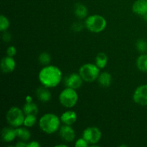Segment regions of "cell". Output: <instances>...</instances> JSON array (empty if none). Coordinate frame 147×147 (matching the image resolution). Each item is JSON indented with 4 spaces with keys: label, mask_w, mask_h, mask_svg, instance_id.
I'll list each match as a JSON object with an SVG mask.
<instances>
[{
    "label": "cell",
    "mask_w": 147,
    "mask_h": 147,
    "mask_svg": "<svg viewBox=\"0 0 147 147\" xmlns=\"http://www.w3.org/2000/svg\"><path fill=\"white\" fill-rule=\"evenodd\" d=\"M1 139L5 142H11L17 137L16 130L11 127H4L1 132Z\"/></svg>",
    "instance_id": "obj_15"
},
{
    "label": "cell",
    "mask_w": 147,
    "mask_h": 147,
    "mask_svg": "<svg viewBox=\"0 0 147 147\" xmlns=\"http://www.w3.org/2000/svg\"><path fill=\"white\" fill-rule=\"evenodd\" d=\"M73 30L76 32H80L83 30V25L80 22H76L75 24H73V27H72Z\"/></svg>",
    "instance_id": "obj_29"
},
{
    "label": "cell",
    "mask_w": 147,
    "mask_h": 147,
    "mask_svg": "<svg viewBox=\"0 0 147 147\" xmlns=\"http://www.w3.org/2000/svg\"><path fill=\"white\" fill-rule=\"evenodd\" d=\"M133 100L136 104L147 106V85H142L136 88L133 95Z\"/></svg>",
    "instance_id": "obj_8"
},
{
    "label": "cell",
    "mask_w": 147,
    "mask_h": 147,
    "mask_svg": "<svg viewBox=\"0 0 147 147\" xmlns=\"http://www.w3.org/2000/svg\"><path fill=\"white\" fill-rule=\"evenodd\" d=\"M26 102H32V98L30 96H27L25 98Z\"/></svg>",
    "instance_id": "obj_32"
},
{
    "label": "cell",
    "mask_w": 147,
    "mask_h": 147,
    "mask_svg": "<svg viewBox=\"0 0 147 147\" xmlns=\"http://www.w3.org/2000/svg\"><path fill=\"white\" fill-rule=\"evenodd\" d=\"M96 63L95 64L98 66L100 69H103L107 65L109 61V57L107 55L104 53H100L96 55L95 59Z\"/></svg>",
    "instance_id": "obj_19"
},
{
    "label": "cell",
    "mask_w": 147,
    "mask_h": 147,
    "mask_svg": "<svg viewBox=\"0 0 147 147\" xmlns=\"http://www.w3.org/2000/svg\"><path fill=\"white\" fill-rule=\"evenodd\" d=\"M16 67V62L13 57L6 56L1 59V69L4 73H11Z\"/></svg>",
    "instance_id": "obj_11"
},
{
    "label": "cell",
    "mask_w": 147,
    "mask_h": 147,
    "mask_svg": "<svg viewBox=\"0 0 147 147\" xmlns=\"http://www.w3.org/2000/svg\"><path fill=\"white\" fill-rule=\"evenodd\" d=\"M10 26V22L9 19L7 17L1 14L0 17V31L4 32L7 31Z\"/></svg>",
    "instance_id": "obj_24"
},
{
    "label": "cell",
    "mask_w": 147,
    "mask_h": 147,
    "mask_svg": "<svg viewBox=\"0 0 147 147\" xmlns=\"http://www.w3.org/2000/svg\"><path fill=\"white\" fill-rule=\"evenodd\" d=\"M38 78L42 86L55 88L58 86L63 78L62 71L58 67L53 65H45L39 72Z\"/></svg>",
    "instance_id": "obj_1"
},
{
    "label": "cell",
    "mask_w": 147,
    "mask_h": 147,
    "mask_svg": "<svg viewBox=\"0 0 147 147\" xmlns=\"http://www.w3.org/2000/svg\"><path fill=\"white\" fill-rule=\"evenodd\" d=\"M59 100L60 104L65 108L72 109L77 104L78 95L76 89L66 87L59 95Z\"/></svg>",
    "instance_id": "obj_4"
},
{
    "label": "cell",
    "mask_w": 147,
    "mask_h": 147,
    "mask_svg": "<svg viewBox=\"0 0 147 147\" xmlns=\"http://www.w3.org/2000/svg\"><path fill=\"white\" fill-rule=\"evenodd\" d=\"M15 146L17 147H27V144L26 143V142L24 141H20V142H17L15 144Z\"/></svg>",
    "instance_id": "obj_31"
},
{
    "label": "cell",
    "mask_w": 147,
    "mask_h": 147,
    "mask_svg": "<svg viewBox=\"0 0 147 147\" xmlns=\"http://www.w3.org/2000/svg\"><path fill=\"white\" fill-rule=\"evenodd\" d=\"M40 146V144L36 141H32L30 143H27V147H39Z\"/></svg>",
    "instance_id": "obj_30"
},
{
    "label": "cell",
    "mask_w": 147,
    "mask_h": 147,
    "mask_svg": "<svg viewBox=\"0 0 147 147\" xmlns=\"http://www.w3.org/2000/svg\"><path fill=\"white\" fill-rule=\"evenodd\" d=\"M38 61L42 65H48L51 61V55L47 52H43L39 55Z\"/></svg>",
    "instance_id": "obj_23"
},
{
    "label": "cell",
    "mask_w": 147,
    "mask_h": 147,
    "mask_svg": "<svg viewBox=\"0 0 147 147\" xmlns=\"http://www.w3.org/2000/svg\"><path fill=\"white\" fill-rule=\"evenodd\" d=\"M101 131L96 126H90L83 131V138H84L89 145L95 146L96 144L100 142L101 139Z\"/></svg>",
    "instance_id": "obj_7"
},
{
    "label": "cell",
    "mask_w": 147,
    "mask_h": 147,
    "mask_svg": "<svg viewBox=\"0 0 147 147\" xmlns=\"http://www.w3.org/2000/svg\"><path fill=\"white\" fill-rule=\"evenodd\" d=\"M59 134L62 140L65 142H72L76 139V132L71 126L64 124L61 126L59 130Z\"/></svg>",
    "instance_id": "obj_9"
},
{
    "label": "cell",
    "mask_w": 147,
    "mask_h": 147,
    "mask_svg": "<svg viewBox=\"0 0 147 147\" xmlns=\"http://www.w3.org/2000/svg\"><path fill=\"white\" fill-rule=\"evenodd\" d=\"M38 107L35 103L32 102H27L23 107V111L24 114H34L37 115L38 113Z\"/></svg>",
    "instance_id": "obj_21"
},
{
    "label": "cell",
    "mask_w": 147,
    "mask_h": 147,
    "mask_svg": "<svg viewBox=\"0 0 147 147\" xmlns=\"http://www.w3.org/2000/svg\"><path fill=\"white\" fill-rule=\"evenodd\" d=\"M100 69L96 64L86 63L80 67L78 73L83 78V81L91 83L97 80L100 75Z\"/></svg>",
    "instance_id": "obj_5"
},
{
    "label": "cell",
    "mask_w": 147,
    "mask_h": 147,
    "mask_svg": "<svg viewBox=\"0 0 147 147\" xmlns=\"http://www.w3.org/2000/svg\"><path fill=\"white\" fill-rule=\"evenodd\" d=\"M132 11L138 15L146 17L147 14V0H136L132 5Z\"/></svg>",
    "instance_id": "obj_12"
},
{
    "label": "cell",
    "mask_w": 147,
    "mask_h": 147,
    "mask_svg": "<svg viewBox=\"0 0 147 147\" xmlns=\"http://www.w3.org/2000/svg\"><path fill=\"white\" fill-rule=\"evenodd\" d=\"M136 47L139 52L145 53L147 52V41L143 39H139L136 43Z\"/></svg>",
    "instance_id": "obj_25"
},
{
    "label": "cell",
    "mask_w": 147,
    "mask_h": 147,
    "mask_svg": "<svg viewBox=\"0 0 147 147\" xmlns=\"http://www.w3.org/2000/svg\"><path fill=\"white\" fill-rule=\"evenodd\" d=\"M36 122H37V117H36V115L34 114H29V115H25V118H24V125L25 127H32L35 125Z\"/></svg>",
    "instance_id": "obj_22"
},
{
    "label": "cell",
    "mask_w": 147,
    "mask_h": 147,
    "mask_svg": "<svg viewBox=\"0 0 147 147\" xmlns=\"http://www.w3.org/2000/svg\"><path fill=\"white\" fill-rule=\"evenodd\" d=\"M78 119V116L76 113L73 111L69 110L65 111L60 116V120L62 123L65 125L72 126L76 122Z\"/></svg>",
    "instance_id": "obj_14"
},
{
    "label": "cell",
    "mask_w": 147,
    "mask_h": 147,
    "mask_svg": "<svg viewBox=\"0 0 147 147\" xmlns=\"http://www.w3.org/2000/svg\"><path fill=\"white\" fill-rule=\"evenodd\" d=\"M23 110L17 106L10 108L6 114V119L9 124L14 128L22 126L24 123L25 116Z\"/></svg>",
    "instance_id": "obj_6"
},
{
    "label": "cell",
    "mask_w": 147,
    "mask_h": 147,
    "mask_svg": "<svg viewBox=\"0 0 147 147\" xmlns=\"http://www.w3.org/2000/svg\"><path fill=\"white\" fill-rule=\"evenodd\" d=\"M56 146H67V145H65V144H57Z\"/></svg>",
    "instance_id": "obj_33"
},
{
    "label": "cell",
    "mask_w": 147,
    "mask_h": 147,
    "mask_svg": "<svg viewBox=\"0 0 147 147\" xmlns=\"http://www.w3.org/2000/svg\"><path fill=\"white\" fill-rule=\"evenodd\" d=\"M15 130L16 133H17V137L21 139L22 141L27 142L30 139L31 134H30V131L26 129V128L20 126V127H17V129H15Z\"/></svg>",
    "instance_id": "obj_20"
},
{
    "label": "cell",
    "mask_w": 147,
    "mask_h": 147,
    "mask_svg": "<svg viewBox=\"0 0 147 147\" xmlns=\"http://www.w3.org/2000/svg\"><path fill=\"white\" fill-rule=\"evenodd\" d=\"M83 82V78L79 73H72L65 78V86L66 87L71 88L76 90L81 87Z\"/></svg>",
    "instance_id": "obj_10"
},
{
    "label": "cell",
    "mask_w": 147,
    "mask_h": 147,
    "mask_svg": "<svg viewBox=\"0 0 147 147\" xmlns=\"http://www.w3.org/2000/svg\"><path fill=\"white\" fill-rule=\"evenodd\" d=\"M60 118L54 113H45L40 118L39 126L40 129L47 134H52L59 130L60 126Z\"/></svg>",
    "instance_id": "obj_2"
},
{
    "label": "cell",
    "mask_w": 147,
    "mask_h": 147,
    "mask_svg": "<svg viewBox=\"0 0 147 147\" xmlns=\"http://www.w3.org/2000/svg\"><path fill=\"white\" fill-rule=\"evenodd\" d=\"M89 146V144L84 138H80L78 139L75 143V146L76 147H87Z\"/></svg>",
    "instance_id": "obj_26"
},
{
    "label": "cell",
    "mask_w": 147,
    "mask_h": 147,
    "mask_svg": "<svg viewBox=\"0 0 147 147\" xmlns=\"http://www.w3.org/2000/svg\"><path fill=\"white\" fill-rule=\"evenodd\" d=\"M17 54V48L14 46H9L7 49V55L10 57H14Z\"/></svg>",
    "instance_id": "obj_27"
},
{
    "label": "cell",
    "mask_w": 147,
    "mask_h": 147,
    "mask_svg": "<svg viewBox=\"0 0 147 147\" xmlns=\"http://www.w3.org/2000/svg\"><path fill=\"white\" fill-rule=\"evenodd\" d=\"M48 88H49L43 86L38 88L36 90V96L37 98L42 103H47L51 100L52 93Z\"/></svg>",
    "instance_id": "obj_13"
},
{
    "label": "cell",
    "mask_w": 147,
    "mask_h": 147,
    "mask_svg": "<svg viewBox=\"0 0 147 147\" xmlns=\"http://www.w3.org/2000/svg\"><path fill=\"white\" fill-rule=\"evenodd\" d=\"M107 26L106 20L101 15L93 14L86 17L85 27L93 33H100L106 29Z\"/></svg>",
    "instance_id": "obj_3"
},
{
    "label": "cell",
    "mask_w": 147,
    "mask_h": 147,
    "mask_svg": "<svg viewBox=\"0 0 147 147\" xmlns=\"http://www.w3.org/2000/svg\"><path fill=\"white\" fill-rule=\"evenodd\" d=\"M98 82L101 87L107 88L109 87L111 84L112 76L108 72H103L100 73L98 78Z\"/></svg>",
    "instance_id": "obj_16"
},
{
    "label": "cell",
    "mask_w": 147,
    "mask_h": 147,
    "mask_svg": "<svg viewBox=\"0 0 147 147\" xmlns=\"http://www.w3.org/2000/svg\"><path fill=\"white\" fill-rule=\"evenodd\" d=\"M74 13L76 17L79 19L86 18L88 16V9L84 4L78 3L75 5Z\"/></svg>",
    "instance_id": "obj_17"
},
{
    "label": "cell",
    "mask_w": 147,
    "mask_h": 147,
    "mask_svg": "<svg viewBox=\"0 0 147 147\" xmlns=\"http://www.w3.org/2000/svg\"><path fill=\"white\" fill-rule=\"evenodd\" d=\"M136 67L140 71L147 73V54L143 53L136 60Z\"/></svg>",
    "instance_id": "obj_18"
},
{
    "label": "cell",
    "mask_w": 147,
    "mask_h": 147,
    "mask_svg": "<svg viewBox=\"0 0 147 147\" xmlns=\"http://www.w3.org/2000/svg\"><path fill=\"white\" fill-rule=\"evenodd\" d=\"M3 34H2V40H4V42H9L11 41V35L9 32L7 31H4L3 32Z\"/></svg>",
    "instance_id": "obj_28"
},
{
    "label": "cell",
    "mask_w": 147,
    "mask_h": 147,
    "mask_svg": "<svg viewBox=\"0 0 147 147\" xmlns=\"http://www.w3.org/2000/svg\"><path fill=\"white\" fill-rule=\"evenodd\" d=\"M146 21H147V14H146Z\"/></svg>",
    "instance_id": "obj_34"
}]
</instances>
